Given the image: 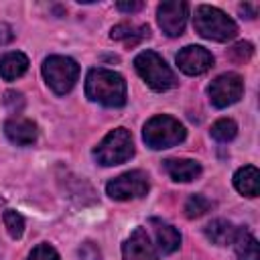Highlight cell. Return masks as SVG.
I'll return each instance as SVG.
<instances>
[{
	"label": "cell",
	"instance_id": "cell-15",
	"mask_svg": "<svg viewBox=\"0 0 260 260\" xmlns=\"http://www.w3.org/2000/svg\"><path fill=\"white\" fill-rule=\"evenodd\" d=\"M238 260H260V246L254 234L248 228H236V236L232 240Z\"/></svg>",
	"mask_w": 260,
	"mask_h": 260
},
{
	"label": "cell",
	"instance_id": "cell-6",
	"mask_svg": "<svg viewBox=\"0 0 260 260\" xmlns=\"http://www.w3.org/2000/svg\"><path fill=\"white\" fill-rule=\"evenodd\" d=\"M43 77L45 83L57 93V95H65L73 89L77 77H79V65L77 61H73L71 57H63V55H51L43 61Z\"/></svg>",
	"mask_w": 260,
	"mask_h": 260
},
{
	"label": "cell",
	"instance_id": "cell-14",
	"mask_svg": "<svg viewBox=\"0 0 260 260\" xmlns=\"http://www.w3.org/2000/svg\"><path fill=\"white\" fill-rule=\"evenodd\" d=\"M28 69V57L20 51H10L0 57V77L4 81H14L22 77Z\"/></svg>",
	"mask_w": 260,
	"mask_h": 260
},
{
	"label": "cell",
	"instance_id": "cell-21",
	"mask_svg": "<svg viewBox=\"0 0 260 260\" xmlns=\"http://www.w3.org/2000/svg\"><path fill=\"white\" fill-rule=\"evenodd\" d=\"M211 207H213V203H211L205 195L195 193V195H191V197L185 201V215H187L189 219H195V217H201L203 213H207Z\"/></svg>",
	"mask_w": 260,
	"mask_h": 260
},
{
	"label": "cell",
	"instance_id": "cell-26",
	"mask_svg": "<svg viewBox=\"0 0 260 260\" xmlns=\"http://www.w3.org/2000/svg\"><path fill=\"white\" fill-rule=\"evenodd\" d=\"M240 12H242L246 18H256V16H258V4H248V2H244V4H240Z\"/></svg>",
	"mask_w": 260,
	"mask_h": 260
},
{
	"label": "cell",
	"instance_id": "cell-3",
	"mask_svg": "<svg viewBox=\"0 0 260 260\" xmlns=\"http://www.w3.org/2000/svg\"><path fill=\"white\" fill-rule=\"evenodd\" d=\"M134 69L140 75V79L154 91H167L177 85V77H175L173 69L167 65V61L158 53H154L150 49H146L134 57Z\"/></svg>",
	"mask_w": 260,
	"mask_h": 260
},
{
	"label": "cell",
	"instance_id": "cell-27",
	"mask_svg": "<svg viewBox=\"0 0 260 260\" xmlns=\"http://www.w3.org/2000/svg\"><path fill=\"white\" fill-rule=\"evenodd\" d=\"M116 6H118V10H122V12H136V10L142 8V2H118Z\"/></svg>",
	"mask_w": 260,
	"mask_h": 260
},
{
	"label": "cell",
	"instance_id": "cell-13",
	"mask_svg": "<svg viewBox=\"0 0 260 260\" xmlns=\"http://www.w3.org/2000/svg\"><path fill=\"white\" fill-rule=\"evenodd\" d=\"M162 167L175 183H189L201 175V165L193 158H167Z\"/></svg>",
	"mask_w": 260,
	"mask_h": 260
},
{
	"label": "cell",
	"instance_id": "cell-16",
	"mask_svg": "<svg viewBox=\"0 0 260 260\" xmlns=\"http://www.w3.org/2000/svg\"><path fill=\"white\" fill-rule=\"evenodd\" d=\"M150 223L154 225V236H156V246L162 254H173L175 250H179L181 246V234L177 228H173L171 223H165L160 219H150Z\"/></svg>",
	"mask_w": 260,
	"mask_h": 260
},
{
	"label": "cell",
	"instance_id": "cell-11",
	"mask_svg": "<svg viewBox=\"0 0 260 260\" xmlns=\"http://www.w3.org/2000/svg\"><path fill=\"white\" fill-rule=\"evenodd\" d=\"M122 260H158L154 244L144 228H136L122 244Z\"/></svg>",
	"mask_w": 260,
	"mask_h": 260
},
{
	"label": "cell",
	"instance_id": "cell-1",
	"mask_svg": "<svg viewBox=\"0 0 260 260\" xmlns=\"http://www.w3.org/2000/svg\"><path fill=\"white\" fill-rule=\"evenodd\" d=\"M85 95L106 108H122L126 104L128 89L120 73L104 67H93L85 77Z\"/></svg>",
	"mask_w": 260,
	"mask_h": 260
},
{
	"label": "cell",
	"instance_id": "cell-23",
	"mask_svg": "<svg viewBox=\"0 0 260 260\" xmlns=\"http://www.w3.org/2000/svg\"><path fill=\"white\" fill-rule=\"evenodd\" d=\"M26 260H61V258H59V252H57L51 244L43 242V244L35 246V248L28 252Z\"/></svg>",
	"mask_w": 260,
	"mask_h": 260
},
{
	"label": "cell",
	"instance_id": "cell-24",
	"mask_svg": "<svg viewBox=\"0 0 260 260\" xmlns=\"http://www.w3.org/2000/svg\"><path fill=\"white\" fill-rule=\"evenodd\" d=\"M230 53H232V57H236L238 61H248L250 57H252V53H254V49H252V45L250 43H238V45H234L232 49H230Z\"/></svg>",
	"mask_w": 260,
	"mask_h": 260
},
{
	"label": "cell",
	"instance_id": "cell-5",
	"mask_svg": "<svg viewBox=\"0 0 260 260\" xmlns=\"http://www.w3.org/2000/svg\"><path fill=\"white\" fill-rule=\"evenodd\" d=\"M134 156V140L130 130L126 128H114L110 130L102 142L93 148V158L104 167H114L120 162H126Z\"/></svg>",
	"mask_w": 260,
	"mask_h": 260
},
{
	"label": "cell",
	"instance_id": "cell-8",
	"mask_svg": "<svg viewBox=\"0 0 260 260\" xmlns=\"http://www.w3.org/2000/svg\"><path fill=\"white\" fill-rule=\"evenodd\" d=\"M244 93V81L238 73H221L217 75L209 87H207V95L209 102L215 108H228L232 104H236Z\"/></svg>",
	"mask_w": 260,
	"mask_h": 260
},
{
	"label": "cell",
	"instance_id": "cell-25",
	"mask_svg": "<svg viewBox=\"0 0 260 260\" xmlns=\"http://www.w3.org/2000/svg\"><path fill=\"white\" fill-rule=\"evenodd\" d=\"M12 39H14L12 26L6 24V22H0V45H8Z\"/></svg>",
	"mask_w": 260,
	"mask_h": 260
},
{
	"label": "cell",
	"instance_id": "cell-7",
	"mask_svg": "<svg viewBox=\"0 0 260 260\" xmlns=\"http://www.w3.org/2000/svg\"><path fill=\"white\" fill-rule=\"evenodd\" d=\"M150 189L148 183V175L144 171H128L122 173L118 177H114L112 181H108L106 185V195L110 199L116 201H130V199H138L144 197Z\"/></svg>",
	"mask_w": 260,
	"mask_h": 260
},
{
	"label": "cell",
	"instance_id": "cell-12",
	"mask_svg": "<svg viewBox=\"0 0 260 260\" xmlns=\"http://www.w3.org/2000/svg\"><path fill=\"white\" fill-rule=\"evenodd\" d=\"M4 134L16 146H30L37 140L39 130L32 120L22 118V116H12L4 122Z\"/></svg>",
	"mask_w": 260,
	"mask_h": 260
},
{
	"label": "cell",
	"instance_id": "cell-4",
	"mask_svg": "<svg viewBox=\"0 0 260 260\" xmlns=\"http://www.w3.org/2000/svg\"><path fill=\"white\" fill-rule=\"evenodd\" d=\"M185 136H187L185 126L177 118L167 116V114L152 116L142 128V140L152 150L177 146L185 140Z\"/></svg>",
	"mask_w": 260,
	"mask_h": 260
},
{
	"label": "cell",
	"instance_id": "cell-22",
	"mask_svg": "<svg viewBox=\"0 0 260 260\" xmlns=\"http://www.w3.org/2000/svg\"><path fill=\"white\" fill-rule=\"evenodd\" d=\"M2 221H4V228L8 230V234H10V238H14V240H18V238H22V234H24V217L18 213V211H14V209H6L4 213H2Z\"/></svg>",
	"mask_w": 260,
	"mask_h": 260
},
{
	"label": "cell",
	"instance_id": "cell-2",
	"mask_svg": "<svg viewBox=\"0 0 260 260\" xmlns=\"http://www.w3.org/2000/svg\"><path fill=\"white\" fill-rule=\"evenodd\" d=\"M193 26L197 35L209 41H217V43H225L234 39L238 32V24L234 22V18L228 16L223 10L209 6V4H199L195 8Z\"/></svg>",
	"mask_w": 260,
	"mask_h": 260
},
{
	"label": "cell",
	"instance_id": "cell-18",
	"mask_svg": "<svg viewBox=\"0 0 260 260\" xmlns=\"http://www.w3.org/2000/svg\"><path fill=\"white\" fill-rule=\"evenodd\" d=\"M258 179H260V171L254 165H246L234 173V187L238 193H242L246 197H256L258 195Z\"/></svg>",
	"mask_w": 260,
	"mask_h": 260
},
{
	"label": "cell",
	"instance_id": "cell-19",
	"mask_svg": "<svg viewBox=\"0 0 260 260\" xmlns=\"http://www.w3.org/2000/svg\"><path fill=\"white\" fill-rule=\"evenodd\" d=\"M203 232H205V238L215 246H228L236 236V228L228 219H213L205 225Z\"/></svg>",
	"mask_w": 260,
	"mask_h": 260
},
{
	"label": "cell",
	"instance_id": "cell-9",
	"mask_svg": "<svg viewBox=\"0 0 260 260\" xmlns=\"http://www.w3.org/2000/svg\"><path fill=\"white\" fill-rule=\"evenodd\" d=\"M187 16H189V4L183 0L160 2L156 8L158 26L167 37H181L187 26Z\"/></svg>",
	"mask_w": 260,
	"mask_h": 260
},
{
	"label": "cell",
	"instance_id": "cell-17",
	"mask_svg": "<svg viewBox=\"0 0 260 260\" xmlns=\"http://www.w3.org/2000/svg\"><path fill=\"white\" fill-rule=\"evenodd\" d=\"M150 37V28L148 24H128V22H122V24H116L112 30H110V39L114 41H122L126 47H134L138 45L140 41L148 39Z\"/></svg>",
	"mask_w": 260,
	"mask_h": 260
},
{
	"label": "cell",
	"instance_id": "cell-10",
	"mask_svg": "<svg viewBox=\"0 0 260 260\" xmlns=\"http://www.w3.org/2000/svg\"><path fill=\"white\" fill-rule=\"evenodd\" d=\"M175 61H177L179 69L185 75H201V73H205L207 69L213 67V55L205 47H199V45L183 47L177 53Z\"/></svg>",
	"mask_w": 260,
	"mask_h": 260
},
{
	"label": "cell",
	"instance_id": "cell-20",
	"mask_svg": "<svg viewBox=\"0 0 260 260\" xmlns=\"http://www.w3.org/2000/svg\"><path fill=\"white\" fill-rule=\"evenodd\" d=\"M211 138L217 140V142H230L236 138L238 134V126L232 118H219L217 122L211 124V130H209Z\"/></svg>",
	"mask_w": 260,
	"mask_h": 260
}]
</instances>
